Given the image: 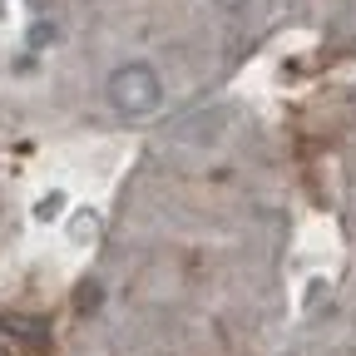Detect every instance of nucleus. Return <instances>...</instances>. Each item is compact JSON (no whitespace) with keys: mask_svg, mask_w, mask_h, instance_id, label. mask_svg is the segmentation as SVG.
<instances>
[{"mask_svg":"<svg viewBox=\"0 0 356 356\" xmlns=\"http://www.w3.org/2000/svg\"><path fill=\"white\" fill-rule=\"evenodd\" d=\"M218 10H243V0H213Z\"/></svg>","mask_w":356,"mask_h":356,"instance_id":"3","label":"nucleus"},{"mask_svg":"<svg viewBox=\"0 0 356 356\" xmlns=\"http://www.w3.org/2000/svg\"><path fill=\"white\" fill-rule=\"evenodd\" d=\"M50 332L35 317H0V356H40Z\"/></svg>","mask_w":356,"mask_h":356,"instance_id":"2","label":"nucleus"},{"mask_svg":"<svg viewBox=\"0 0 356 356\" xmlns=\"http://www.w3.org/2000/svg\"><path fill=\"white\" fill-rule=\"evenodd\" d=\"M159 99H163V84H159V70H154V65L134 60V65H119V70L109 74V104H114L119 114L144 119V114L159 109Z\"/></svg>","mask_w":356,"mask_h":356,"instance_id":"1","label":"nucleus"}]
</instances>
